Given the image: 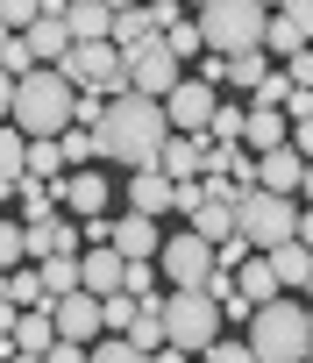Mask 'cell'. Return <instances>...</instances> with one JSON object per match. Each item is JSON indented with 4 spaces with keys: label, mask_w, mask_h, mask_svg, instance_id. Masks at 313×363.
Masks as SVG:
<instances>
[{
    "label": "cell",
    "mask_w": 313,
    "mask_h": 363,
    "mask_svg": "<svg viewBox=\"0 0 313 363\" xmlns=\"http://www.w3.org/2000/svg\"><path fill=\"white\" fill-rule=\"evenodd\" d=\"M15 200H22V221H50V214H57L50 186H36V178H15Z\"/></svg>",
    "instance_id": "32"
},
{
    "label": "cell",
    "mask_w": 313,
    "mask_h": 363,
    "mask_svg": "<svg viewBox=\"0 0 313 363\" xmlns=\"http://www.w3.org/2000/svg\"><path fill=\"white\" fill-rule=\"evenodd\" d=\"M263 72H271V57H263V50H242V57H228V86H242V93H249Z\"/></svg>",
    "instance_id": "36"
},
{
    "label": "cell",
    "mask_w": 313,
    "mask_h": 363,
    "mask_svg": "<svg viewBox=\"0 0 313 363\" xmlns=\"http://www.w3.org/2000/svg\"><path fill=\"white\" fill-rule=\"evenodd\" d=\"M107 250H121L128 264H149L156 250H164V235H156V221H149V214H121V221L107 228Z\"/></svg>",
    "instance_id": "14"
},
{
    "label": "cell",
    "mask_w": 313,
    "mask_h": 363,
    "mask_svg": "<svg viewBox=\"0 0 313 363\" xmlns=\"http://www.w3.org/2000/svg\"><path fill=\"white\" fill-rule=\"evenodd\" d=\"M0 335H8V342H15V306H8V299H0Z\"/></svg>",
    "instance_id": "51"
},
{
    "label": "cell",
    "mask_w": 313,
    "mask_h": 363,
    "mask_svg": "<svg viewBox=\"0 0 313 363\" xmlns=\"http://www.w3.org/2000/svg\"><path fill=\"white\" fill-rule=\"evenodd\" d=\"M263 264H271L278 292H306V271H313V250H306V242H278V250H263Z\"/></svg>",
    "instance_id": "20"
},
{
    "label": "cell",
    "mask_w": 313,
    "mask_h": 363,
    "mask_svg": "<svg viewBox=\"0 0 313 363\" xmlns=\"http://www.w3.org/2000/svg\"><path fill=\"white\" fill-rule=\"evenodd\" d=\"M57 150H64V164H72V171H86V164L100 157V143H93V128H64V135H57Z\"/></svg>",
    "instance_id": "34"
},
{
    "label": "cell",
    "mask_w": 313,
    "mask_h": 363,
    "mask_svg": "<svg viewBox=\"0 0 313 363\" xmlns=\"http://www.w3.org/2000/svg\"><path fill=\"white\" fill-rule=\"evenodd\" d=\"M164 135H171V121H164V100H149V93H114V100H107V114L93 121V143H100V157H107V164H128V171L156 164Z\"/></svg>",
    "instance_id": "1"
},
{
    "label": "cell",
    "mask_w": 313,
    "mask_h": 363,
    "mask_svg": "<svg viewBox=\"0 0 313 363\" xmlns=\"http://www.w3.org/2000/svg\"><path fill=\"white\" fill-rule=\"evenodd\" d=\"M128 342L149 356V349H164V313H156V299H135V320H128Z\"/></svg>",
    "instance_id": "27"
},
{
    "label": "cell",
    "mask_w": 313,
    "mask_h": 363,
    "mask_svg": "<svg viewBox=\"0 0 313 363\" xmlns=\"http://www.w3.org/2000/svg\"><path fill=\"white\" fill-rule=\"evenodd\" d=\"M86 363H149L128 335H107V342H86Z\"/></svg>",
    "instance_id": "33"
},
{
    "label": "cell",
    "mask_w": 313,
    "mask_h": 363,
    "mask_svg": "<svg viewBox=\"0 0 313 363\" xmlns=\"http://www.w3.org/2000/svg\"><path fill=\"white\" fill-rule=\"evenodd\" d=\"M156 313H164V342L186 349V356H200V349L221 335V306H214L200 285H171L164 299H156Z\"/></svg>",
    "instance_id": "5"
},
{
    "label": "cell",
    "mask_w": 313,
    "mask_h": 363,
    "mask_svg": "<svg viewBox=\"0 0 313 363\" xmlns=\"http://www.w3.org/2000/svg\"><path fill=\"white\" fill-rule=\"evenodd\" d=\"M207 164H214V135H164V150H156V171H164L171 186L207 178Z\"/></svg>",
    "instance_id": "12"
},
{
    "label": "cell",
    "mask_w": 313,
    "mask_h": 363,
    "mask_svg": "<svg viewBox=\"0 0 313 363\" xmlns=\"http://www.w3.org/2000/svg\"><path fill=\"white\" fill-rule=\"evenodd\" d=\"M29 171V135L15 128V121H0V186L15 193V178Z\"/></svg>",
    "instance_id": "25"
},
{
    "label": "cell",
    "mask_w": 313,
    "mask_h": 363,
    "mask_svg": "<svg viewBox=\"0 0 313 363\" xmlns=\"http://www.w3.org/2000/svg\"><path fill=\"white\" fill-rule=\"evenodd\" d=\"M8 107H15V72H0V121H8Z\"/></svg>",
    "instance_id": "49"
},
{
    "label": "cell",
    "mask_w": 313,
    "mask_h": 363,
    "mask_svg": "<svg viewBox=\"0 0 313 363\" xmlns=\"http://www.w3.org/2000/svg\"><path fill=\"white\" fill-rule=\"evenodd\" d=\"M235 292H242V306L256 313L263 299H278V278H271V264H263V250H249L242 264H235Z\"/></svg>",
    "instance_id": "22"
},
{
    "label": "cell",
    "mask_w": 313,
    "mask_h": 363,
    "mask_svg": "<svg viewBox=\"0 0 313 363\" xmlns=\"http://www.w3.org/2000/svg\"><path fill=\"white\" fill-rule=\"evenodd\" d=\"M8 200H15V193H8V186H0V214H8Z\"/></svg>",
    "instance_id": "56"
},
{
    "label": "cell",
    "mask_w": 313,
    "mask_h": 363,
    "mask_svg": "<svg viewBox=\"0 0 313 363\" xmlns=\"http://www.w3.org/2000/svg\"><path fill=\"white\" fill-rule=\"evenodd\" d=\"M57 342V320H50V306H29V313H15V349L22 356H43Z\"/></svg>",
    "instance_id": "24"
},
{
    "label": "cell",
    "mask_w": 313,
    "mask_h": 363,
    "mask_svg": "<svg viewBox=\"0 0 313 363\" xmlns=\"http://www.w3.org/2000/svg\"><path fill=\"white\" fill-rule=\"evenodd\" d=\"M100 114H107V100H100V93H72V128H93Z\"/></svg>",
    "instance_id": "43"
},
{
    "label": "cell",
    "mask_w": 313,
    "mask_h": 363,
    "mask_svg": "<svg viewBox=\"0 0 313 363\" xmlns=\"http://www.w3.org/2000/svg\"><path fill=\"white\" fill-rule=\"evenodd\" d=\"M299 178H306V157H299L292 143H278V150L256 157V186H263V193H299Z\"/></svg>",
    "instance_id": "17"
},
{
    "label": "cell",
    "mask_w": 313,
    "mask_h": 363,
    "mask_svg": "<svg viewBox=\"0 0 313 363\" xmlns=\"http://www.w3.org/2000/svg\"><path fill=\"white\" fill-rule=\"evenodd\" d=\"M299 193H306V207H313V157H306V178H299Z\"/></svg>",
    "instance_id": "52"
},
{
    "label": "cell",
    "mask_w": 313,
    "mask_h": 363,
    "mask_svg": "<svg viewBox=\"0 0 313 363\" xmlns=\"http://www.w3.org/2000/svg\"><path fill=\"white\" fill-rule=\"evenodd\" d=\"M292 135V121H285V107H242V143H249V157H263V150H278Z\"/></svg>",
    "instance_id": "18"
},
{
    "label": "cell",
    "mask_w": 313,
    "mask_h": 363,
    "mask_svg": "<svg viewBox=\"0 0 313 363\" xmlns=\"http://www.w3.org/2000/svg\"><path fill=\"white\" fill-rule=\"evenodd\" d=\"M22 43H29L36 65H57V57L72 50V29H64V15H36V22L22 29Z\"/></svg>",
    "instance_id": "19"
},
{
    "label": "cell",
    "mask_w": 313,
    "mask_h": 363,
    "mask_svg": "<svg viewBox=\"0 0 313 363\" xmlns=\"http://www.w3.org/2000/svg\"><path fill=\"white\" fill-rule=\"evenodd\" d=\"M306 328H313V306H306Z\"/></svg>",
    "instance_id": "59"
},
{
    "label": "cell",
    "mask_w": 313,
    "mask_h": 363,
    "mask_svg": "<svg viewBox=\"0 0 313 363\" xmlns=\"http://www.w3.org/2000/svg\"><path fill=\"white\" fill-rule=\"evenodd\" d=\"M285 143H292L299 157H313V114H306V121H292V135H285Z\"/></svg>",
    "instance_id": "47"
},
{
    "label": "cell",
    "mask_w": 313,
    "mask_h": 363,
    "mask_svg": "<svg viewBox=\"0 0 313 363\" xmlns=\"http://www.w3.org/2000/svg\"><path fill=\"white\" fill-rule=\"evenodd\" d=\"M57 171H64V150H57V135H36V143H29V171H22V178H36V186H50Z\"/></svg>",
    "instance_id": "30"
},
{
    "label": "cell",
    "mask_w": 313,
    "mask_h": 363,
    "mask_svg": "<svg viewBox=\"0 0 313 363\" xmlns=\"http://www.w3.org/2000/svg\"><path fill=\"white\" fill-rule=\"evenodd\" d=\"M214 107H221V100H214V86H200L193 72H186V79L164 93V121H171V135H207Z\"/></svg>",
    "instance_id": "10"
},
{
    "label": "cell",
    "mask_w": 313,
    "mask_h": 363,
    "mask_svg": "<svg viewBox=\"0 0 313 363\" xmlns=\"http://www.w3.org/2000/svg\"><path fill=\"white\" fill-rule=\"evenodd\" d=\"M8 43H15V29H8V22H0V50H8Z\"/></svg>",
    "instance_id": "53"
},
{
    "label": "cell",
    "mask_w": 313,
    "mask_h": 363,
    "mask_svg": "<svg viewBox=\"0 0 313 363\" xmlns=\"http://www.w3.org/2000/svg\"><path fill=\"white\" fill-rule=\"evenodd\" d=\"M0 299H8L15 313H29V306H50V292H43V278H36V264H15L8 278H0Z\"/></svg>",
    "instance_id": "23"
},
{
    "label": "cell",
    "mask_w": 313,
    "mask_h": 363,
    "mask_svg": "<svg viewBox=\"0 0 313 363\" xmlns=\"http://www.w3.org/2000/svg\"><path fill=\"white\" fill-rule=\"evenodd\" d=\"M43 363H86V342H50Z\"/></svg>",
    "instance_id": "45"
},
{
    "label": "cell",
    "mask_w": 313,
    "mask_h": 363,
    "mask_svg": "<svg viewBox=\"0 0 313 363\" xmlns=\"http://www.w3.org/2000/svg\"><path fill=\"white\" fill-rule=\"evenodd\" d=\"M306 363H313V349H306Z\"/></svg>",
    "instance_id": "61"
},
{
    "label": "cell",
    "mask_w": 313,
    "mask_h": 363,
    "mask_svg": "<svg viewBox=\"0 0 313 363\" xmlns=\"http://www.w3.org/2000/svg\"><path fill=\"white\" fill-rule=\"evenodd\" d=\"M156 271H164L171 285H207V271H214V242L207 235H164V250H156Z\"/></svg>",
    "instance_id": "9"
},
{
    "label": "cell",
    "mask_w": 313,
    "mask_h": 363,
    "mask_svg": "<svg viewBox=\"0 0 313 363\" xmlns=\"http://www.w3.org/2000/svg\"><path fill=\"white\" fill-rule=\"evenodd\" d=\"M121 186H107L100 171H57V186H50V200L72 214V221H93V214H107V200H114Z\"/></svg>",
    "instance_id": "11"
},
{
    "label": "cell",
    "mask_w": 313,
    "mask_h": 363,
    "mask_svg": "<svg viewBox=\"0 0 313 363\" xmlns=\"http://www.w3.org/2000/svg\"><path fill=\"white\" fill-rule=\"evenodd\" d=\"M256 8H271V15H278V8H285V0H256Z\"/></svg>",
    "instance_id": "55"
},
{
    "label": "cell",
    "mask_w": 313,
    "mask_h": 363,
    "mask_svg": "<svg viewBox=\"0 0 313 363\" xmlns=\"http://www.w3.org/2000/svg\"><path fill=\"white\" fill-rule=\"evenodd\" d=\"M50 320H57V342H93V335H100V299L79 285V292L50 299Z\"/></svg>",
    "instance_id": "13"
},
{
    "label": "cell",
    "mask_w": 313,
    "mask_h": 363,
    "mask_svg": "<svg viewBox=\"0 0 313 363\" xmlns=\"http://www.w3.org/2000/svg\"><path fill=\"white\" fill-rule=\"evenodd\" d=\"M306 299H313V271H306Z\"/></svg>",
    "instance_id": "58"
},
{
    "label": "cell",
    "mask_w": 313,
    "mask_h": 363,
    "mask_svg": "<svg viewBox=\"0 0 313 363\" xmlns=\"http://www.w3.org/2000/svg\"><path fill=\"white\" fill-rule=\"evenodd\" d=\"M292 242H306V250H313V207H306V214L292 221Z\"/></svg>",
    "instance_id": "48"
},
{
    "label": "cell",
    "mask_w": 313,
    "mask_h": 363,
    "mask_svg": "<svg viewBox=\"0 0 313 363\" xmlns=\"http://www.w3.org/2000/svg\"><path fill=\"white\" fill-rule=\"evenodd\" d=\"M36 15H43V0H0V22H8L15 36H22V29H29Z\"/></svg>",
    "instance_id": "42"
},
{
    "label": "cell",
    "mask_w": 313,
    "mask_h": 363,
    "mask_svg": "<svg viewBox=\"0 0 313 363\" xmlns=\"http://www.w3.org/2000/svg\"><path fill=\"white\" fill-rule=\"evenodd\" d=\"M278 15H292V22L306 29V43H313V0H285V8H278Z\"/></svg>",
    "instance_id": "46"
},
{
    "label": "cell",
    "mask_w": 313,
    "mask_h": 363,
    "mask_svg": "<svg viewBox=\"0 0 313 363\" xmlns=\"http://www.w3.org/2000/svg\"><path fill=\"white\" fill-rule=\"evenodd\" d=\"M207 135H214V143H242V107H214Z\"/></svg>",
    "instance_id": "40"
},
{
    "label": "cell",
    "mask_w": 313,
    "mask_h": 363,
    "mask_svg": "<svg viewBox=\"0 0 313 363\" xmlns=\"http://www.w3.org/2000/svg\"><path fill=\"white\" fill-rule=\"evenodd\" d=\"M121 250H107V242H93V250H79V285L93 292V299H107V292H121Z\"/></svg>",
    "instance_id": "16"
},
{
    "label": "cell",
    "mask_w": 313,
    "mask_h": 363,
    "mask_svg": "<svg viewBox=\"0 0 313 363\" xmlns=\"http://www.w3.org/2000/svg\"><path fill=\"white\" fill-rule=\"evenodd\" d=\"M149 285H156V257L149 264H121V292L128 299H149Z\"/></svg>",
    "instance_id": "39"
},
{
    "label": "cell",
    "mask_w": 313,
    "mask_h": 363,
    "mask_svg": "<svg viewBox=\"0 0 313 363\" xmlns=\"http://www.w3.org/2000/svg\"><path fill=\"white\" fill-rule=\"evenodd\" d=\"M156 36H164V50H171L178 65H193V57L207 50V43H200V22H193V15H178V22H164V29H156Z\"/></svg>",
    "instance_id": "28"
},
{
    "label": "cell",
    "mask_w": 313,
    "mask_h": 363,
    "mask_svg": "<svg viewBox=\"0 0 313 363\" xmlns=\"http://www.w3.org/2000/svg\"><path fill=\"white\" fill-rule=\"evenodd\" d=\"M306 349H313V328H306V306L299 299H263L256 313H249V356L256 363H306Z\"/></svg>",
    "instance_id": "3"
},
{
    "label": "cell",
    "mask_w": 313,
    "mask_h": 363,
    "mask_svg": "<svg viewBox=\"0 0 313 363\" xmlns=\"http://www.w3.org/2000/svg\"><path fill=\"white\" fill-rule=\"evenodd\" d=\"M36 278H43V292H50V299H64V292H79V257H43V264H36Z\"/></svg>",
    "instance_id": "31"
},
{
    "label": "cell",
    "mask_w": 313,
    "mask_h": 363,
    "mask_svg": "<svg viewBox=\"0 0 313 363\" xmlns=\"http://www.w3.org/2000/svg\"><path fill=\"white\" fill-rule=\"evenodd\" d=\"M200 356H207V363H256V356H249V342H221V335H214Z\"/></svg>",
    "instance_id": "44"
},
{
    "label": "cell",
    "mask_w": 313,
    "mask_h": 363,
    "mask_svg": "<svg viewBox=\"0 0 313 363\" xmlns=\"http://www.w3.org/2000/svg\"><path fill=\"white\" fill-rule=\"evenodd\" d=\"M64 29H72V43H107L114 8H107V0H72V8H64Z\"/></svg>",
    "instance_id": "21"
},
{
    "label": "cell",
    "mask_w": 313,
    "mask_h": 363,
    "mask_svg": "<svg viewBox=\"0 0 313 363\" xmlns=\"http://www.w3.org/2000/svg\"><path fill=\"white\" fill-rule=\"evenodd\" d=\"M57 72H64L72 93H100V100L128 93V72H121V50H114V43H72V50L57 57Z\"/></svg>",
    "instance_id": "7"
},
{
    "label": "cell",
    "mask_w": 313,
    "mask_h": 363,
    "mask_svg": "<svg viewBox=\"0 0 313 363\" xmlns=\"http://www.w3.org/2000/svg\"><path fill=\"white\" fill-rule=\"evenodd\" d=\"M292 221H299L292 193H263V186H249V193L235 200V235H242L249 250H278V242H292Z\"/></svg>",
    "instance_id": "6"
},
{
    "label": "cell",
    "mask_w": 313,
    "mask_h": 363,
    "mask_svg": "<svg viewBox=\"0 0 313 363\" xmlns=\"http://www.w3.org/2000/svg\"><path fill=\"white\" fill-rule=\"evenodd\" d=\"M149 8H178V0H149Z\"/></svg>",
    "instance_id": "57"
},
{
    "label": "cell",
    "mask_w": 313,
    "mask_h": 363,
    "mask_svg": "<svg viewBox=\"0 0 313 363\" xmlns=\"http://www.w3.org/2000/svg\"><path fill=\"white\" fill-rule=\"evenodd\" d=\"M8 363H43V356H22V349H15V356H8Z\"/></svg>",
    "instance_id": "54"
},
{
    "label": "cell",
    "mask_w": 313,
    "mask_h": 363,
    "mask_svg": "<svg viewBox=\"0 0 313 363\" xmlns=\"http://www.w3.org/2000/svg\"><path fill=\"white\" fill-rule=\"evenodd\" d=\"M15 264H29V257H22V221H8V214H0V278H8Z\"/></svg>",
    "instance_id": "38"
},
{
    "label": "cell",
    "mask_w": 313,
    "mask_h": 363,
    "mask_svg": "<svg viewBox=\"0 0 313 363\" xmlns=\"http://www.w3.org/2000/svg\"><path fill=\"white\" fill-rule=\"evenodd\" d=\"M8 121L36 143V135H64L72 128V86H64V72L57 65H36V72H22L15 79V107H8Z\"/></svg>",
    "instance_id": "2"
},
{
    "label": "cell",
    "mask_w": 313,
    "mask_h": 363,
    "mask_svg": "<svg viewBox=\"0 0 313 363\" xmlns=\"http://www.w3.org/2000/svg\"><path fill=\"white\" fill-rule=\"evenodd\" d=\"M193 22H200V43H207L214 57H242V50H263L271 8H256V0H207Z\"/></svg>",
    "instance_id": "4"
},
{
    "label": "cell",
    "mask_w": 313,
    "mask_h": 363,
    "mask_svg": "<svg viewBox=\"0 0 313 363\" xmlns=\"http://www.w3.org/2000/svg\"><path fill=\"white\" fill-rule=\"evenodd\" d=\"M149 363H193V356H186V349H171V342H164V349H149Z\"/></svg>",
    "instance_id": "50"
},
{
    "label": "cell",
    "mask_w": 313,
    "mask_h": 363,
    "mask_svg": "<svg viewBox=\"0 0 313 363\" xmlns=\"http://www.w3.org/2000/svg\"><path fill=\"white\" fill-rule=\"evenodd\" d=\"M278 72H285V79H292L299 93H313V43H306V50H292V57H285Z\"/></svg>",
    "instance_id": "41"
},
{
    "label": "cell",
    "mask_w": 313,
    "mask_h": 363,
    "mask_svg": "<svg viewBox=\"0 0 313 363\" xmlns=\"http://www.w3.org/2000/svg\"><path fill=\"white\" fill-rule=\"evenodd\" d=\"M292 50H306V29L292 15H271L263 22V57H292Z\"/></svg>",
    "instance_id": "29"
},
{
    "label": "cell",
    "mask_w": 313,
    "mask_h": 363,
    "mask_svg": "<svg viewBox=\"0 0 313 363\" xmlns=\"http://www.w3.org/2000/svg\"><path fill=\"white\" fill-rule=\"evenodd\" d=\"M249 93H256V100H249V107H285V93H292V79H285V72H278V65H271V72H263V79H256V86H249Z\"/></svg>",
    "instance_id": "37"
},
{
    "label": "cell",
    "mask_w": 313,
    "mask_h": 363,
    "mask_svg": "<svg viewBox=\"0 0 313 363\" xmlns=\"http://www.w3.org/2000/svg\"><path fill=\"white\" fill-rule=\"evenodd\" d=\"M128 320H135V299L128 292H107L100 299V335H128Z\"/></svg>",
    "instance_id": "35"
},
{
    "label": "cell",
    "mask_w": 313,
    "mask_h": 363,
    "mask_svg": "<svg viewBox=\"0 0 313 363\" xmlns=\"http://www.w3.org/2000/svg\"><path fill=\"white\" fill-rule=\"evenodd\" d=\"M193 8H207V0H193Z\"/></svg>",
    "instance_id": "60"
},
{
    "label": "cell",
    "mask_w": 313,
    "mask_h": 363,
    "mask_svg": "<svg viewBox=\"0 0 313 363\" xmlns=\"http://www.w3.org/2000/svg\"><path fill=\"white\" fill-rule=\"evenodd\" d=\"M186 221H193V235H207V242H228V235H235V207H228V200H200Z\"/></svg>",
    "instance_id": "26"
},
{
    "label": "cell",
    "mask_w": 313,
    "mask_h": 363,
    "mask_svg": "<svg viewBox=\"0 0 313 363\" xmlns=\"http://www.w3.org/2000/svg\"><path fill=\"white\" fill-rule=\"evenodd\" d=\"M121 72H128V93H149V100H164L178 79H186V65L164 50V36H149V43H135L128 57H121Z\"/></svg>",
    "instance_id": "8"
},
{
    "label": "cell",
    "mask_w": 313,
    "mask_h": 363,
    "mask_svg": "<svg viewBox=\"0 0 313 363\" xmlns=\"http://www.w3.org/2000/svg\"><path fill=\"white\" fill-rule=\"evenodd\" d=\"M121 193H128V214H149V221H156V214L171 207V193H178V186H171L156 164H142V171H128V186H121Z\"/></svg>",
    "instance_id": "15"
}]
</instances>
